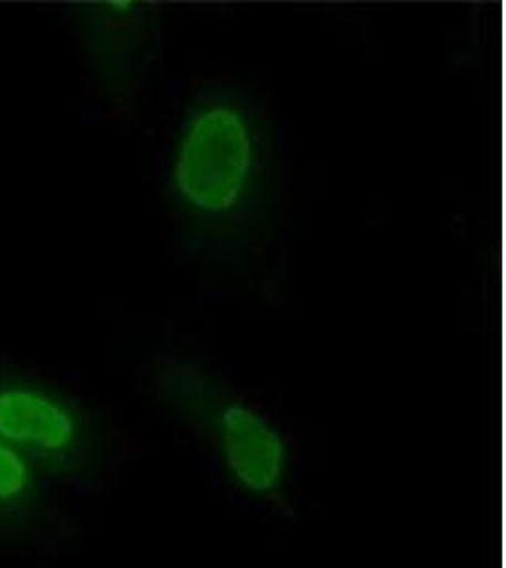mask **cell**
Returning a JSON list of instances; mask_svg holds the SVG:
<instances>
[{
  "label": "cell",
  "mask_w": 506,
  "mask_h": 568,
  "mask_svg": "<svg viewBox=\"0 0 506 568\" xmlns=\"http://www.w3.org/2000/svg\"><path fill=\"white\" fill-rule=\"evenodd\" d=\"M158 400L202 455L219 491L270 524L298 521V447L280 420L214 369L168 358L150 372Z\"/></svg>",
  "instance_id": "6da1fadb"
},
{
  "label": "cell",
  "mask_w": 506,
  "mask_h": 568,
  "mask_svg": "<svg viewBox=\"0 0 506 568\" xmlns=\"http://www.w3.org/2000/svg\"><path fill=\"white\" fill-rule=\"evenodd\" d=\"M0 438L26 457L42 481L95 489L112 471V455L77 402L18 377L0 379Z\"/></svg>",
  "instance_id": "7a4b0ae2"
},
{
  "label": "cell",
  "mask_w": 506,
  "mask_h": 568,
  "mask_svg": "<svg viewBox=\"0 0 506 568\" xmlns=\"http://www.w3.org/2000/svg\"><path fill=\"white\" fill-rule=\"evenodd\" d=\"M256 160V136L245 112L230 103L203 104L176 139V194L194 213H234L253 190Z\"/></svg>",
  "instance_id": "3957f363"
},
{
  "label": "cell",
  "mask_w": 506,
  "mask_h": 568,
  "mask_svg": "<svg viewBox=\"0 0 506 568\" xmlns=\"http://www.w3.org/2000/svg\"><path fill=\"white\" fill-rule=\"evenodd\" d=\"M42 485L34 466L0 438V530L18 529L39 516Z\"/></svg>",
  "instance_id": "277c9868"
}]
</instances>
